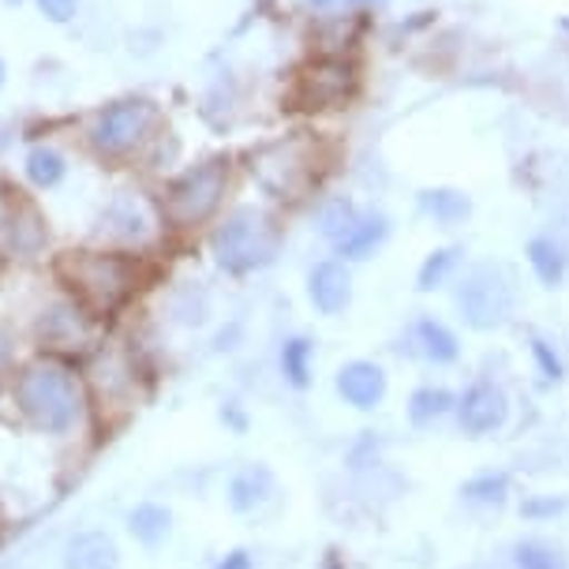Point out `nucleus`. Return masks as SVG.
I'll return each mask as SVG.
<instances>
[{"label":"nucleus","instance_id":"obj_27","mask_svg":"<svg viewBox=\"0 0 569 569\" xmlns=\"http://www.w3.org/2000/svg\"><path fill=\"white\" fill-rule=\"evenodd\" d=\"M532 356H536V363H540V375L547 382H562L566 379L562 360H558V352L543 338H532Z\"/></svg>","mask_w":569,"mask_h":569},{"label":"nucleus","instance_id":"obj_5","mask_svg":"<svg viewBox=\"0 0 569 569\" xmlns=\"http://www.w3.org/2000/svg\"><path fill=\"white\" fill-rule=\"evenodd\" d=\"M226 184H229V166L221 158L188 169L184 177L166 191V218L172 226H184V229L202 226V221L213 218V210L221 207Z\"/></svg>","mask_w":569,"mask_h":569},{"label":"nucleus","instance_id":"obj_9","mask_svg":"<svg viewBox=\"0 0 569 569\" xmlns=\"http://www.w3.org/2000/svg\"><path fill=\"white\" fill-rule=\"evenodd\" d=\"M38 338L49 349H87L94 341V322L83 303H53L38 322Z\"/></svg>","mask_w":569,"mask_h":569},{"label":"nucleus","instance_id":"obj_3","mask_svg":"<svg viewBox=\"0 0 569 569\" xmlns=\"http://www.w3.org/2000/svg\"><path fill=\"white\" fill-rule=\"evenodd\" d=\"M210 248L221 270L251 273L270 267L273 256H278V229H273V221L262 210L240 207L229 213L226 226H218Z\"/></svg>","mask_w":569,"mask_h":569},{"label":"nucleus","instance_id":"obj_22","mask_svg":"<svg viewBox=\"0 0 569 569\" xmlns=\"http://www.w3.org/2000/svg\"><path fill=\"white\" fill-rule=\"evenodd\" d=\"M311 360H315V345L308 338H289L281 345V375L289 386L308 390L311 386Z\"/></svg>","mask_w":569,"mask_h":569},{"label":"nucleus","instance_id":"obj_4","mask_svg":"<svg viewBox=\"0 0 569 569\" xmlns=\"http://www.w3.org/2000/svg\"><path fill=\"white\" fill-rule=\"evenodd\" d=\"M453 303L472 330H498V327L510 322L517 292H513L510 273H506L502 267H495V262H480V267H472L461 278V284H457Z\"/></svg>","mask_w":569,"mask_h":569},{"label":"nucleus","instance_id":"obj_20","mask_svg":"<svg viewBox=\"0 0 569 569\" xmlns=\"http://www.w3.org/2000/svg\"><path fill=\"white\" fill-rule=\"evenodd\" d=\"M528 262H532L536 278H540L547 289H558L566 278V251L558 248L555 240L547 237H536L532 243H528Z\"/></svg>","mask_w":569,"mask_h":569},{"label":"nucleus","instance_id":"obj_28","mask_svg":"<svg viewBox=\"0 0 569 569\" xmlns=\"http://www.w3.org/2000/svg\"><path fill=\"white\" fill-rule=\"evenodd\" d=\"M562 510H566V498H555V495L525 498V502H521V517H528V521H543V517H555V513H562Z\"/></svg>","mask_w":569,"mask_h":569},{"label":"nucleus","instance_id":"obj_6","mask_svg":"<svg viewBox=\"0 0 569 569\" xmlns=\"http://www.w3.org/2000/svg\"><path fill=\"white\" fill-rule=\"evenodd\" d=\"M158 124V106L147 98H124L106 106L90 120V142L109 158L131 154L142 139L150 136V128Z\"/></svg>","mask_w":569,"mask_h":569},{"label":"nucleus","instance_id":"obj_16","mask_svg":"<svg viewBox=\"0 0 569 569\" xmlns=\"http://www.w3.org/2000/svg\"><path fill=\"white\" fill-rule=\"evenodd\" d=\"M420 210L435 221V226L453 229L472 213V199L465 196V191H453V188H431L420 196Z\"/></svg>","mask_w":569,"mask_h":569},{"label":"nucleus","instance_id":"obj_11","mask_svg":"<svg viewBox=\"0 0 569 569\" xmlns=\"http://www.w3.org/2000/svg\"><path fill=\"white\" fill-rule=\"evenodd\" d=\"M308 297L322 315H341L352 300V278L341 262H319L308 278Z\"/></svg>","mask_w":569,"mask_h":569},{"label":"nucleus","instance_id":"obj_1","mask_svg":"<svg viewBox=\"0 0 569 569\" xmlns=\"http://www.w3.org/2000/svg\"><path fill=\"white\" fill-rule=\"evenodd\" d=\"M16 405L38 431L64 435L83 416V390L60 360H34L16 382Z\"/></svg>","mask_w":569,"mask_h":569},{"label":"nucleus","instance_id":"obj_15","mask_svg":"<svg viewBox=\"0 0 569 569\" xmlns=\"http://www.w3.org/2000/svg\"><path fill=\"white\" fill-rule=\"evenodd\" d=\"M416 345H420V356L431 363H453L457 356H461V345H457L453 330L446 327V322L431 319V315H423V319H416Z\"/></svg>","mask_w":569,"mask_h":569},{"label":"nucleus","instance_id":"obj_19","mask_svg":"<svg viewBox=\"0 0 569 569\" xmlns=\"http://www.w3.org/2000/svg\"><path fill=\"white\" fill-rule=\"evenodd\" d=\"M461 498L469 506H480V510H502L510 502V476L506 472H480L472 480L461 483Z\"/></svg>","mask_w":569,"mask_h":569},{"label":"nucleus","instance_id":"obj_7","mask_svg":"<svg viewBox=\"0 0 569 569\" xmlns=\"http://www.w3.org/2000/svg\"><path fill=\"white\" fill-rule=\"evenodd\" d=\"M356 76L341 60H315L300 71L292 98L300 101V109H338L345 98L352 94Z\"/></svg>","mask_w":569,"mask_h":569},{"label":"nucleus","instance_id":"obj_25","mask_svg":"<svg viewBox=\"0 0 569 569\" xmlns=\"http://www.w3.org/2000/svg\"><path fill=\"white\" fill-rule=\"evenodd\" d=\"M461 248H442V251H431L420 267V278H416V289L420 292H431V289H442L450 281V273L461 267Z\"/></svg>","mask_w":569,"mask_h":569},{"label":"nucleus","instance_id":"obj_31","mask_svg":"<svg viewBox=\"0 0 569 569\" xmlns=\"http://www.w3.org/2000/svg\"><path fill=\"white\" fill-rule=\"evenodd\" d=\"M0 87H4V64H0Z\"/></svg>","mask_w":569,"mask_h":569},{"label":"nucleus","instance_id":"obj_18","mask_svg":"<svg viewBox=\"0 0 569 569\" xmlns=\"http://www.w3.org/2000/svg\"><path fill=\"white\" fill-rule=\"evenodd\" d=\"M457 409V398L446 386H420L409 398V420L412 427H435Z\"/></svg>","mask_w":569,"mask_h":569},{"label":"nucleus","instance_id":"obj_29","mask_svg":"<svg viewBox=\"0 0 569 569\" xmlns=\"http://www.w3.org/2000/svg\"><path fill=\"white\" fill-rule=\"evenodd\" d=\"M38 8H42V16L49 23H68V19L76 16L79 0H38Z\"/></svg>","mask_w":569,"mask_h":569},{"label":"nucleus","instance_id":"obj_2","mask_svg":"<svg viewBox=\"0 0 569 569\" xmlns=\"http://www.w3.org/2000/svg\"><path fill=\"white\" fill-rule=\"evenodd\" d=\"M57 270L79 303L94 315L117 311L136 292V262L113 251H68Z\"/></svg>","mask_w":569,"mask_h":569},{"label":"nucleus","instance_id":"obj_26","mask_svg":"<svg viewBox=\"0 0 569 569\" xmlns=\"http://www.w3.org/2000/svg\"><path fill=\"white\" fill-rule=\"evenodd\" d=\"M356 218H360V213H356V207H352L349 199H330L327 207L319 210V232H322L327 240L338 243V240L345 237V232L352 229V221H356Z\"/></svg>","mask_w":569,"mask_h":569},{"label":"nucleus","instance_id":"obj_12","mask_svg":"<svg viewBox=\"0 0 569 569\" xmlns=\"http://www.w3.org/2000/svg\"><path fill=\"white\" fill-rule=\"evenodd\" d=\"M120 566V551H117V540L109 532H79L68 540V551H64V569H117Z\"/></svg>","mask_w":569,"mask_h":569},{"label":"nucleus","instance_id":"obj_8","mask_svg":"<svg viewBox=\"0 0 569 569\" xmlns=\"http://www.w3.org/2000/svg\"><path fill=\"white\" fill-rule=\"evenodd\" d=\"M510 416V401H506L502 386L495 382H472L457 401V423L469 439H483V435L498 431Z\"/></svg>","mask_w":569,"mask_h":569},{"label":"nucleus","instance_id":"obj_23","mask_svg":"<svg viewBox=\"0 0 569 569\" xmlns=\"http://www.w3.org/2000/svg\"><path fill=\"white\" fill-rule=\"evenodd\" d=\"M8 240H12V248L16 251H23V256H30V251H38L42 248V240H46V221H42V213H38L34 207H19L16 210V218H12V226H8Z\"/></svg>","mask_w":569,"mask_h":569},{"label":"nucleus","instance_id":"obj_13","mask_svg":"<svg viewBox=\"0 0 569 569\" xmlns=\"http://www.w3.org/2000/svg\"><path fill=\"white\" fill-rule=\"evenodd\" d=\"M386 237H390V221H386L382 213H360V218L352 221V229L338 240V256L352 262L371 259L375 251L382 248Z\"/></svg>","mask_w":569,"mask_h":569},{"label":"nucleus","instance_id":"obj_14","mask_svg":"<svg viewBox=\"0 0 569 569\" xmlns=\"http://www.w3.org/2000/svg\"><path fill=\"white\" fill-rule=\"evenodd\" d=\"M270 495H273V472L267 465H243V469L229 480V506L237 513L259 510Z\"/></svg>","mask_w":569,"mask_h":569},{"label":"nucleus","instance_id":"obj_30","mask_svg":"<svg viewBox=\"0 0 569 569\" xmlns=\"http://www.w3.org/2000/svg\"><path fill=\"white\" fill-rule=\"evenodd\" d=\"M213 569H256V562H251L248 551H229Z\"/></svg>","mask_w":569,"mask_h":569},{"label":"nucleus","instance_id":"obj_10","mask_svg":"<svg viewBox=\"0 0 569 569\" xmlns=\"http://www.w3.org/2000/svg\"><path fill=\"white\" fill-rule=\"evenodd\" d=\"M338 393L345 405L360 412H371L386 398V371L371 360H352L338 371Z\"/></svg>","mask_w":569,"mask_h":569},{"label":"nucleus","instance_id":"obj_21","mask_svg":"<svg viewBox=\"0 0 569 569\" xmlns=\"http://www.w3.org/2000/svg\"><path fill=\"white\" fill-rule=\"evenodd\" d=\"M513 566L517 569H569V558L562 547L528 536V540L513 543Z\"/></svg>","mask_w":569,"mask_h":569},{"label":"nucleus","instance_id":"obj_17","mask_svg":"<svg viewBox=\"0 0 569 569\" xmlns=\"http://www.w3.org/2000/svg\"><path fill=\"white\" fill-rule=\"evenodd\" d=\"M128 528L142 547H161L172 532V513L158 502H142L128 513Z\"/></svg>","mask_w":569,"mask_h":569},{"label":"nucleus","instance_id":"obj_24","mask_svg":"<svg viewBox=\"0 0 569 569\" xmlns=\"http://www.w3.org/2000/svg\"><path fill=\"white\" fill-rule=\"evenodd\" d=\"M64 154L53 147H34L27 154V177H30V184L34 188H57L60 180H64Z\"/></svg>","mask_w":569,"mask_h":569},{"label":"nucleus","instance_id":"obj_32","mask_svg":"<svg viewBox=\"0 0 569 569\" xmlns=\"http://www.w3.org/2000/svg\"><path fill=\"white\" fill-rule=\"evenodd\" d=\"M8 4H23V0H8Z\"/></svg>","mask_w":569,"mask_h":569}]
</instances>
